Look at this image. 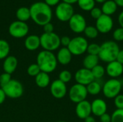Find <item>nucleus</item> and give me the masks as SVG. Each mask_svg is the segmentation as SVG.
<instances>
[{
	"instance_id": "13",
	"label": "nucleus",
	"mask_w": 123,
	"mask_h": 122,
	"mask_svg": "<svg viewBox=\"0 0 123 122\" xmlns=\"http://www.w3.org/2000/svg\"><path fill=\"white\" fill-rule=\"evenodd\" d=\"M74 78L76 83L85 86H86L87 85H89L90 83H92L95 80L92 75V70L84 68H80L76 72L74 75Z\"/></svg>"
},
{
	"instance_id": "19",
	"label": "nucleus",
	"mask_w": 123,
	"mask_h": 122,
	"mask_svg": "<svg viewBox=\"0 0 123 122\" xmlns=\"http://www.w3.org/2000/svg\"><path fill=\"white\" fill-rule=\"evenodd\" d=\"M18 65V60L15 56L9 55L4 60L3 63V70L4 73L12 75L17 69Z\"/></svg>"
},
{
	"instance_id": "18",
	"label": "nucleus",
	"mask_w": 123,
	"mask_h": 122,
	"mask_svg": "<svg viewBox=\"0 0 123 122\" xmlns=\"http://www.w3.org/2000/svg\"><path fill=\"white\" fill-rule=\"evenodd\" d=\"M55 56L58 63H60L62 65H67L71 63L73 55L68 49V47H63L58 50Z\"/></svg>"
},
{
	"instance_id": "2",
	"label": "nucleus",
	"mask_w": 123,
	"mask_h": 122,
	"mask_svg": "<svg viewBox=\"0 0 123 122\" xmlns=\"http://www.w3.org/2000/svg\"><path fill=\"white\" fill-rule=\"evenodd\" d=\"M42 72L50 73L53 72L58 65L56 56L53 52L42 50L37 56V63Z\"/></svg>"
},
{
	"instance_id": "37",
	"label": "nucleus",
	"mask_w": 123,
	"mask_h": 122,
	"mask_svg": "<svg viewBox=\"0 0 123 122\" xmlns=\"http://www.w3.org/2000/svg\"><path fill=\"white\" fill-rule=\"evenodd\" d=\"M114 104L117 109H123V94H119L114 99Z\"/></svg>"
},
{
	"instance_id": "6",
	"label": "nucleus",
	"mask_w": 123,
	"mask_h": 122,
	"mask_svg": "<svg viewBox=\"0 0 123 122\" xmlns=\"http://www.w3.org/2000/svg\"><path fill=\"white\" fill-rule=\"evenodd\" d=\"M89 43L87 40L81 36H77L71 40L68 49L73 55H81L86 52Z\"/></svg>"
},
{
	"instance_id": "9",
	"label": "nucleus",
	"mask_w": 123,
	"mask_h": 122,
	"mask_svg": "<svg viewBox=\"0 0 123 122\" xmlns=\"http://www.w3.org/2000/svg\"><path fill=\"white\" fill-rule=\"evenodd\" d=\"M8 32L9 34L14 38H22L27 35L29 26L26 22L17 20L9 24Z\"/></svg>"
},
{
	"instance_id": "33",
	"label": "nucleus",
	"mask_w": 123,
	"mask_h": 122,
	"mask_svg": "<svg viewBox=\"0 0 123 122\" xmlns=\"http://www.w3.org/2000/svg\"><path fill=\"white\" fill-rule=\"evenodd\" d=\"M100 50V45L97 43H91L89 44L86 52L89 55H98Z\"/></svg>"
},
{
	"instance_id": "25",
	"label": "nucleus",
	"mask_w": 123,
	"mask_h": 122,
	"mask_svg": "<svg viewBox=\"0 0 123 122\" xmlns=\"http://www.w3.org/2000/svg\"><path fill=\"white\" fill-rule=\"evenodd\" d=\"M86 87L87 89L88 94H90L92 96H97L99 94L102 90V86L99 82L97 81L96 80L90 83Z\"/></svg>"
},
{
	"instance_id": "30",
	"label": "nucleus",
	"mask_w": 123,
	"mask_h": 122,
	"mask_svg": "<svg viewBox=\"0 0 123 122\" xmlns=\"http://www.w3.org/2000/svg\"><path fill=\"white\" fill-rule=\"evenodd\" d=\"M41 72L40 67L37 63H32L28 66L27 69V74L31 77H36Z\"/></svg>"
},
{
	"instance_id": "20",
	"label": "nucleus",
	"mask_w": 123,
	"mask_h": 122,
	"mask_svg": "<svg viewBox=\"0 0 123 122\" xmlns=\"http://www.w3.org/2000/svg\"><path fill=\"white\" fill-rule=\"evenodd\" d=\"M25 47L30 51H35L40 47V37L36 35H28L25 40Z\"/></svg>"
},
{
	"instance_id": "5",
	"label": "nucleus",
	"mask_w": 123,
	"mask_h": 122,
	"mask_svg": "<svg viewBox=\"0 0 123 122\" xmlns=\"http://www.w3.org/2000/svg\"><path fill=\"white\" fill-rule=\"evenodd\" d=\"M123 88L122 82L117 78H110L102 86V93L104 96L109 99H115L120 94Z\"/></svg>"
},
{
	"instance_id": "26",
	"label": "nucleus",
	"mask_w": 123,
	"mask_h": 122,
	"mask_svg": "<svg viewBox=\"0 0 123 122\" xmlns=\"http://www.w3.org/2000/svg\"><path fill=\"white\" fill-rule=\"evenodd\" d=\"M94 0H78L77 4L81 9L85 12H90L94 7H95Z\"/></svg>"
},
{
	"instance_id": "31",
	"label": "nucleus",
	"mask_w": 123,
	"mask_h": 122,
	"mask_svg": "<svg viewBox=\"0 0 123 122\" xmlns=\"http://www.w3.org/2000/svg\"><path fill=\"white\" fill-rule=\"evenodd\" d=\"M72 79V74L69 70H62L60 73H59V77H58V80H60L61 81H62L64 83H67L68 82H70Z\"/></svg>"
},
{
	"instance_id": "42",
	"label": "nucleus",
	"mask_w": 123,
	"mask_h": 122,
	"mask_svg": "<svg viewBox=\"0 0 123 122\" xmlns=\"http://www.w3.org/2000/svg\"><path fill=\"white\" fill-rule=\"evenodd\" d=\"M116 60L123 65V50H120V51L117 54Z\"/></svg>"
},
{
	"instance_id": "36",
	"label": "nucleus",
	"mask_w": 123,
	"mask_h": 122,
	"mask_svg": "<svg viewBox=\"0 0 123 122\" xmlns=\"http://www.w3.org/2000/svg\"><path fill=\"white\" fill-rule=\"evenodd\" d=\"M90 14L92 16V17L94 19H99L103 14H102V9L101 8L99 7H94L91 11H90Z\"/></svg>"
},
{
	"instance_id": "11",
	"label": "nucleus",
	"mask_w": 123,
	"mask_h": 122,
	"mask_svg": "<svg viewBox=\"0 0 123 122\" xmlns=\"http://www.w3.org/2000/svg\"><path fill=\"white\" fill-rule=\"evenodd\" d=\"M68 25L72 32L76 34L84 32L86 27V21L81 14H74L68 21Z\"/></svg>"
},
{
	"instance_id": "4",
	"label": "nucleus",
	"mask_w": 123,
	"mask_h": 122,
	"mask_svg": "<svg viewBox=\"0 0 123 122\" xmlns=\"http://www.w3.org/2000/svg\"><path fill=\"white\" fill-rule=\"evenodd\" d=\"M40 46L44 50L55 51L61 46V37L54 32L50 33L43 32L40 37Z\"/></svg>"
},
{
	"instance_id": "7",
	"label": "nucleus",
	"mask_w": 123,
	"mask_h": 122,
	"mask_svg": "<svg viewBox=\"0 0 123 122\" xmlns=\"http://www.w3.org/2000/svg\"><path fill=\"white\" fill-rule=\"evenodd\" d=\"M6 96L10 99H19L24 93V88L22 83L17 80L12 79L6 86L1 88Z\"/></svg>"
},
{
	"instance_id": "39",
	"label": "nucleus",
	"mask_w": 123,
	"mask_h": 122,
	"mask_svg": "<svg viewBox=\"0 0 123 122\" xmlns=\"http://www.w3.org/2000/svg\"><path fill=\"white\" fill-rule=\"evenodd\" d=\"M43 31L45 33H50V32H53V29H54V27L53 24L51 22L47 23L45 25L43 26Z\"/></svg>"
},
{
	"instance_id": "48",
	"label": "nucleus",
	"mask_w": 123,
	"mask_h": 122,
	"mask_svg": "<svg viewBox=\"0 0 123 122\" xmlns=\"http://www.w3.org/2000/svg\"><path fill=\"white\" fill-rule=\"evenodd\" d=\"M94 1H95V2H97V3L103 4V3H105V1H107V0H94Z\"/></svg>"
},
{
	"instance_id": "14",
	"label": "nucleus",
	"mask_w": 123,
	"mask_h": 122,
	"mask_svg": "<svg viewBox=\"0 0 123 122\" xmlns=\"http://www.w3.org/2000/svg\"><path fill=\"white\" fill-rule=\"evenodd\" d=\"M50 91L51 95L58 99H63L67 93L66 84L57 79L52 82L50 86Z\"/></svg>"
},
{
	"instance_id": "22",
	"label": "nucleus",
	"mask_w": 123,
	"mask_h": 122,
	"mask_svg": "<svg viewBox=\"0 0 123 122\" xmlns=\"http://www.w3.org/2000/svg\"><path fill=\"white\" fill-rule=\"evenodd\" d=\"M35 81L36 85L38 87L41 88H44L49 86L50 82V78L48 73L41 71L36 77H35Z\"/></svg>"
},
{
	"instance_id": "23",
	"label": "nucleus",
	"mask_w": 123,
	"mask_h": 122,
	"mask_svg": "<svg viewBox=\"0 0 123 122\" xmlns=\"http://www.w3.org/2000/svg\"><path fill=\"white\" fill-rule=\"evenodd\" d=\"M99 58L98 55H87L84 57L83 60V66L84 68L88 70H92L96 65L99 64Z\"/></svg>"
},
{
	"instance_id": "10",
	"label": "nucleus",
	"mask_w": 123,
	"mask_h": 122,
	"mask_svg": "<svg viewBox=\"0 0 123 122\" xmlns=\"http://www.w3.org/2000/svg\"><path fill=\"white\" fill-rule=\"evenodd\" d=\"M88 92L86 87L79 83L73 85L68 91V96L70 100L75 104H78L81 101L86 100Z\"/></svg>"
},
{
	"instance_id": "43",
	"label": "nucleus",
	"mask_w": 123,
	"mask_h": 122,
	"mask_svg": "<svg viewBox=\"0 0 123 122\" xmlns=\"http://www.w3.org/2000/svg\"><path fill=\"white\" fill-rule=\"evenodd\" d=\"M6 98V96L4 91H3V89L1 88H0V105L4 102Z\"/></svg>"
},
{
	"instance_id": "1",
	"label": "nucleus",
	"mask_w": 123,
	"mask_h": 122,
	"mask_svg": "<svg viewBox=\"0 0 123 122\" xmlns=\"http://www.w3.org/2000/svg\"><path fill=\"white\" fill-rule=\"evenodd\" d=\"M30 19L37 25L43 26L50 22L53 17L51 7L44 1L33 3L30 7Z\"/></svg>"
},
{
	"instance_id": "21",
	"label": "nucleus",
	"mask_w": 123,
	"mask_h": 122,
	"mask_svg": "<svg viewBox=\"0 0 123 122\" xmlns=\"http://www.w3.org/2000/svg\"><path fill=\"white\" fill-rule=\"evenodd\" d=\"M117 5L113 0H107L102 4L101 9L103 14L111 16L117 12Z\"/></svg>"
},
{
	"instance_id": "47",
	"label": "nucleus",
	"mask_w": 123,
	"mask_h": 122,
	"mask_svg": "<svg viewBox=\"0 0 123 122\" xmlns=\"http://www.w3.org/2000/svg\"><path fill=\"white\" fill-rule=\"evenodd\" d=\"M115 4L117 5V6L123 7V0H113Z\"/></svg>"
},
{
	"instance_id": "34",
	"label": "nucleus",
	"mask_w": 123,
	"mask_h": 122,
	"mask_svg": "<svg viewBox=\"0 0 123 122\" xmlns=\"http://www.w3.org/2000/svg\"><path fill=\"white\" fill-rule=\"evenodd\" d=\"M12 79V76L9 73L4 72L2 74H1V76H0V86H1V88L6 86Z\"/></svg>"
},
{
	"instance_id": "44",
	"label": "nucleus",
	"mask_w": 123,
	"mask_h": 122,
	"mask_svg": "<svg viewBox=\"0 0 123 122\" xmlns=\"http://www.w3.org/2000/svg\"><path fill=\"white\" fill-rule=\"evenodd\" d=\"M118 22L120 25V27L123 28V11L118 15Z\"/></svg>"
},
{
	"instance_id": "16",
	"label": "nucleus",
	"mask_w": 123,
	"mask_h": 122,
	"mask_svg": "<svg viewBox=\"0 0 123 122\" xmlns=\"http://www.w3.org/2000/svg\"><path fill=\"white\" fill-rule=\"evenodd\" d=\"M106 73L111 78H117L123 73V65L117 60L107 63L105 68Z\"/></svg>"
},
{
	"instance_id": "17",
	"label": "nucleus",
	"mask_w": 123,
	"mask_h": 122,
	"mask_svg": "<svg viewBox=\"0 0 123 122\" xmlns=\"http://www.w3.org/2000/svg\"><path fill=\"white\" fill-rule=\"evenodd\" d=\"M92 114L96 116H101L102 114L107 113V104L106 101L102 99H96L91 103Z\"/></svg>"
},
{
	"instance_id": "41",
	"label": "nucleus",
	"mask_w": 123,
	"mask_h": 122,
	"mask_svg": "<svg viewBox=\"0 0 123 122\" xmlns=\"http://www.w3.org/2000/svg\"><path fill=\"white\" fill-rule=\"evenodd\" d=\"M45 3L46 4H48L49 6H57L61 0H44Z\"/></svg>"
},
{
	"instance_id": "45",
	"label": "nucleus",
	"mask_w": 123,
	"mask_h": 122,
	"mask_svg": "<svg viewBox=\"0 0 123 122\" xmlns=\"http://www.w3.org/2000/svg\"><path fill=\"white\" fill-rule=\"evenodd\" d=\"M84 122H96V119L94 116H88L87 118H86L84 119Z\"/></svg>"
},
{
	"instance_id": "49",
	"label": "nucleus",
	"mask_w": 123,
	"mask_h": 122,
	"mask_svg": "<svg viewBox=\"0 0 123 122\" xmlns=\"http://www.w3.org/2000/svg\"><path fill=\"white\" fill-rule=\"evenodd\" d=\"M65 122V121H58V122Z\"/></svg>"
},
{
	"instance_id": "28",
	"label": "nucleus",
	"mask_w": 123,
	"mask_h": 122,
	"mask_svg": "<svg viewBox=\"0 0 123 122\" xmlns=\"http://www.w3.org/2000/svg\"><path fill=\"white\" fill-rule=\"evenodd\" d=\"M91 70H92V75H93V76H94V78L95 80L101 79L102 78H103V76L106 73L105 68L102 65H101L99 64H98L97 65H96Z\"/></svg>"
},
{
	"instance_id": "3",
	"label": "nucleus",
	"mask_w": 123,
	"mask_h": 122,
	"mask_svg": "<svg viewBox=\"0 0 123 122\" xmlns=\"http://www.w3.org/2000/svg\"><path fill=\"white\" fill-rule=\"evenodd\" d=\"M120 50L119 45L115 41L108 40L100 45V50L98 57L102 61L109 63L116 60Z\"/></svg>"
},
{
	"instance_id": "40",
	"label": "nucleus",
	"mask_w": 123,
	"mask_h": 122,
	"mask_svg": "<svg viewBox=\"0 0 123 122\" xmlns=\"http://www.w3.org/2000/svg\"><path fill=\"white\" fill-rule=\"evenodd\" d=\"M100 122H111V115L108 113H105L99 116Z\"/></svg>"
},
{
	"instance_id": "27",
	"label": "nucleus",
	"mask_w": 123,
	"mask_h": 122,
	"mask_svg": "<svg viewBox=\"0 0 123 122\" xmlns=\"http://www.w3.org/2000/svg\"><path fill=\"white\" fill-rule=\"evenodd\" d=\"M10 52V46L5 40H0V60H4L9 56Z\"/></svg>"
},
{
	"instance_id": "32",
	"label": "nucleus",
	"mask_w": 123,
	"mask_h": 122,
	"mask_svg": "<svg viewBox=\"0 0 123 122\" xmlns=\"http://www.w3.org/2000/svg\"><path fill=\"white\" fill-rule=\"evenodd\" d=\"M111 122H123V109H116L112 112Z\"/></svg>"
},
{
	"instance_id": "24",
	"label": "nucleus",
	"mask_w": 123,
	"mask_h": 122,
	"mask_svg": "<svg viewBox=\"0 0 123 122\" xmlns=\"http://www.w3.org/2000/svg\"><path fill=\"white\" fill-rule=\"evenodd\" d=\"M16 17L17 18V20L26 22L30 19V8L27 6H21L17 9L16 12Z\"/></svg>"
},
{
	"instance_id": "35",
	"label": "nucleus",
	"mask_w": 123,
	"mask_h": 122,
	"mask_svg": "<svg viewBox=\"0 0 123 122\" xmlns=\"http://www.w3.org/2000/svg\"><path fill=\"white\" fill-rule=\"evenodd\" d=\"M113 39L115 42H121L123 41V28L118 27L117 28L112 34Z\"/></svg>"
},
{
	"instance_id": "8",
	"label": "nucleus",
	"mask_w": 123,
	"mask_h": 122,
	"mask_svg": "<svg viewBox=\"0 0 123 122\" xmlns=\"http://www.w3.org/2000/svg\"><path fill=\"white\" fill-rule=\"evenodd\" d=\"M74 9L71 4L60 2L55 7V14L57 19L61 22H68L74 14Z\"/></svg>"
},
{
	"instance_id": "29",
	"label": "nucleus",
	"mask_w": 123,
	"mask_h": 122,
	"mask_svg": "<svg viewBox=\"0 0 123 122\" xmlns=\"http://www.w3.org/2000/svg\"><path fill=\"white\" fill-rule=\"evenodd\" d=\"M84 33L85 36L89 39H94L97 37L99 35V32L97 29L96 28V27L94 26H86V27L84 31Z\"/></svg>"
},
{
	"instance_id": "12",
	"label": "nucleus",
	"mask_w": 123,
	"mask_h": 122,
	"mask_svg": "<svg viewBox=\"0 0 123 122\" xmlns=\"http://www.w3.org/2000/svg\"><path fill=\"white\" fill-rule=\"evenodd\" d=\"M114 26V22L111 16L102 14L96 20V28L99 33L107 34L110 32Z\"/></svg>"
},
{
	"instance_id": "15",
	"label": "nucleus",
	"mask_w": 123,
	"mask_h": 122,
	"mask_svg": "<svg viewBox=\"0 0 123 122\" xmlns=\"http://www.w3.org/2000/svg\"><path fill=\"white\" fill-rule=\"evenodd\" d=\"M75 112L78 118L80 119H85L92 114L91 103L87 100H84L76 104Z\"/></svg>"
},
{
	"instance_id": "38",
	"label": "nucleus",
	"mask_w": 123,
	"mask_h": 122,
	"mask_svg": "<svg viewBox=\"0 0 123 122\" xmlns=\"http://www.w3.org/2000/svg\"><path fill=\"white\" fill-rule=\"evenodd\" d=\"M71 38L68 36H63L61 37V45H62L64 47H68V46L70 44Z\"/></svg>"
},
{
	"instance_id": "46",
	"label": "nucleus",
	"mask_w": 123,
	"mask_h": 122,
	"mask_svg": "<svg viewBox=\"0 0 123 122\" xmlns=\"http://www.w3.org/2000/svg\"><path fill=\"white\" fill-rule=\"evenodd\" d=\"M63 2H65V3H67V4H75V3H77L78 0H62Z\"/></svg>"
}]
</instances>
